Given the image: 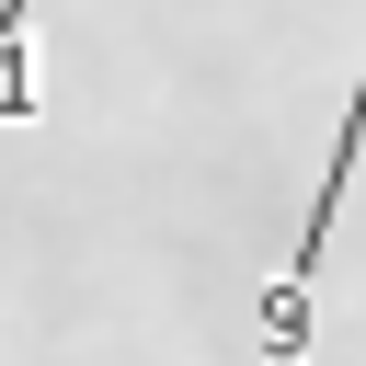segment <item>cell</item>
<instances>
[{
  "mask_svg": "<svg viewBox=\"0 0 366 366\" xmlns=\"http://www.w3.org/2000/svg\"><path fill=\"white\" fill-rule=\"evenodd\" d=\"M355 149H366V69H355V103H343V137H332L320 206H309V229H297V252H286V274H274V297H263V355H274V366H309V263H320V240H332V206H343Z\"/></svg>",
  "mask_w": 366,
  "mask_h": 366,
  "instance_id": "6da1fadb",
  "label": "cell"
},
{
  "mask_svg": "<svg viewBox=\"0 0 366 366\" xmlns=\"http://www.w3.org/2000/svg\"><path fill=\"white\" fill-rule=\"evenodd\" d=\"M34 114V57H23V0H0V126Z\"/></svg>",
  "mask_w": 366,
  "mask_h": 366,
  "instance_id": "7a4b0ae2",
  "label": "cell"
}]
</instances>
